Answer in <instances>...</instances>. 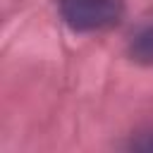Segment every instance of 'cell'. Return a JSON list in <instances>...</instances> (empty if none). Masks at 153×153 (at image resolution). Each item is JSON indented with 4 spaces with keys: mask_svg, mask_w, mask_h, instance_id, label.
Segmentation results:
<instances>
[{
    "mask_svg": "<svg viewBox=\"0 0 153 153\" xmlns=\"http://www.w3.org/2000/svg\"><path fill=\"white\" fill-rule=\"evenodd\" d=\"M60 19L76 33L115 29L124 17L122 0H57Z\"/></svg>",
    "mask_w": 153,
    "mask_h": 153,
    "instance_id": "obj_1",
    "label": "cell"
},
{
    "mask_svg": "<svg viewBox=\"0 0 153 153\" xmlns=\"http://www.w3.org/2000/svg\"><path fill=\"white\" fill-rule=\"evenodd\" d=\"M127 55H129L134 62H139V65L153 67V22L143 24V26L129 38Z\"/></svg>",
    "mask_w": 153,
    "mask_h": 153,
    "instance_id": "obj_2",
    "label": "cell"
},
{
    "mask_svg": "<svg viewBox=\"0 0 153 153\" xmlns=\"http://www.w3.org/2000/svg\"><path fill=\"white\" fill-rule=\"evenodd\" d=\"M127 148H131V151H146V153H151V151H153V131H139L136 136H131V139H129Z\"/></svg>",
    "mask_w": 153,
    "mask_h": 153,
    "instance_id": "obj_3",
    "label": "cell"
}]
</instances>
